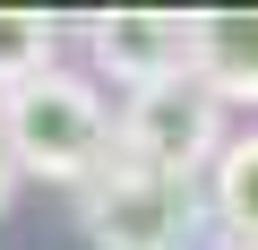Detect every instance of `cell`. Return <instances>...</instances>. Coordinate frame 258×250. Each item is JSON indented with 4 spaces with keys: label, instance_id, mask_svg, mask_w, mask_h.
Wrapping results in <instances>:
<instances>
[{
    "label": "cell",
    "instance_id": "obj_3",
    "mask_svg": "<svg viewBox=\"0 0 258 250\" xmlns=\"http://www.w3.org/2000/svg\"><path fill=\"white\" fill-rule=\"evenodd\" d=\"M112 138H120L112 156L147 164V173H164V181H189V173L224 147V104H215L198 78H155V86L129 95V112H120Z\"/></svg>",
    "mask_w": 258,
    "mask_h": 250
},
{
    "label": "cell",
    "instance_id": "obj_1",
    "mask_svg": "<svg viewBox=\"0 0 258 250\" xmlns=\"http://www.w3.org/2000/svg\"><path fill=\"white\" fill-rule=\"evenodd\" d=\"M0 138H9L18 173H43V181H86L103 156H112V112L86 78H18L9 104H0Z\"/></svg>",
    "mask_w": 258,
    "mask_h": 250
},
{
    "label": "cell",
    "instance_id": "obj_4",
    "mask_svg": "<svg viewBox=\"0 0 258 250\" xmlns=\"http://www.w3.org/2000/svg\"><path fill=\"white\" fill-rule=\"evenodd\" d=\"M95 69L129 78V95L155 78H189V18L164 9H103L95 18Z\"/></svg>",
    "mask_w": 258,
    "mask_h": 250
},
{
    "label": "cell",
    "instance_id": "obj_8",
    "mask_svg": "<svg viewBox=\"0 0 258 250\" xmlns=\"http://www.w3.org/2000/svg\"><path fill=\"white\" fill-rule=\"evenodd\" d=\"M18 181H26V173H18V156H9V138H0V216H9V198H18Z\"/></svg>",
    "mask_w": 258,
    "mask_h": 250
},
{
    "label": "cell",
    "instance_id": "obj_7",
    "mask_svg": "<svg viewBox=\"0 0 258 250\" xmlns=\"http://www.w3.org/2000/svg\"><path fill=\"white\" fill-rule=\"evenodd\" d=\"M52 18L43 9H0V86H18V78H43L52 69Z\"/></svg>",
    "mask_w": 258,
    "mask_h": 250
},
{
    "label": "cell",
    "instance_id": "obj_6",
    "mask_svg": "<svg viewBox=\"0 0 258 250\" xmlns=\"http://www.w3.org/2000/svg\"><path fill=\"white\" fill-rule=\"evenodd\" d=\"M215 216H224V233H232V241H249V250H258V130L215 147Z\"/></svg>",
    "mask_w": 258,
    "mask_h": 250
},
{
    "label": "cell",
    "instance_id": "obj_2",
    "mask_svg": "<svg viewBox=\"0 0 258 250\" xmlns=\"http://www.w3.org/2000/svg\"><path fill=\"white\" fill-rule=\"evenodd\" d=\"M86 241L95 250H189V181H164L129 156L86 173Z\"/></svg>",
    "mask_w": 258,
    "mask_h": 250
},
{
    "label": "cell",
    "instance_id": "obj_5",
    "mask_svg": "<svg viewBox=\"0 0 258 250\" xmlns=\"http://www.w3.org/2000/svg\"><path fill=\"white\" fill-rule=\"evenodd\" d=\"M189 78L215 104H258V9L189 18Z\"/></svg>",
    "mask_w": 258,
    "mask_h": 250
}]
</instances>
